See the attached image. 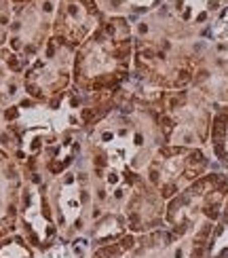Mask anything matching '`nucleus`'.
<instances>
[{"label": "nucleus", "mask_w": 228, "mask_h": 258, "mask_svg": "<svg viewBox=\"0 0 228 258\" xmlns=\"http://www.w3.org/2000/svg\"><path fill=\"white\" fill-rule=\"evenodd\" d=\"M131 21L135 36L131 77L161 91L190 87L207 32L176 17L165 3Z\"/></svg>", "instance_id": "1"}, {"label": "nucleus", "mask_w": 228, "mask_h": 258, "mask_svg": "<svg viewBox=\"0 0 228 258\" xmlns=\"http://www.w3.org/2000/svg\"><path fill=\"white\" fill-rule=\"evenodd\" d=\"M209 38H220V40H228V0L222 7V11L218 13V17L213 19V24L207 30Z\"/></svg>", "instance_id": "20"}, {"label": "nucleus", "mask_w": 228, "mask_h": 258, "mask_svg": "<svg viewBox=\"0 0 228 258\" xmlns=\"http://www.w3.org/2000/svg\"><path fill=\"white\" fill-rule=\"evenodd\" d=\"M104 19L106 13L97 0H57L53 15V38L76 51L102 26Z\"/></svg>", "instance_id": "10"}, {"label": "nucleus", "mask_w": 228, "mask_h": 258, "mask_svg": "<svg viewBox=\"0 0 228 258\" xmlns=\"http://www.w3.org/2000/svg\"><path fill=\"white\" fill-rule=\"evenodd\" d=\"M28 61L9 47H0V108H9L26 98L24 74Z\"/></svg>", "instance_id": "14"}, {"label": "nucleus", "mask_w": 228, "mask_h": 258, "mask_svg": "<svg viewBox=\"0 0 228 258\" xmlns=\"http://www.w3.org/2000/svg\"><path fill=\"white\" fill-rule=\"evenodd\" d=\"M213 106L192 89L165 91L157 104V119L163 146L207 148Z\"/></svg>", "instance_id": "4"}, {"label": "nucleus", "mask_w": 228, "mask_h": 258, "mask_svg": "<svg viewBox=\"0 0 228 258\" xmlns=\"http://www.w3.org/2000/svg\"><path fill=\"white\" fill-rule=\"evenodd\" d=\"M218 169L207 148L190 146H159L144 169V178L155 186L161 197L169 201L182 188L192 184L207 171Z\"/></svg>", "instance_id": "6"}, {"label": "nucleus", "mask_w": 228, "mask_h": 258, "mask_svg": "<svg viewBox=\"0 0 228 258\" xmlns=\"http://www.w3.org/2000/svg\"><path fill=\"white\" fill-rule=\"evenodd\" d=\"M207 150L213 159V165L228 171V104L213 106Z\"/></svg>", "instance_id": "16"}, {"label": "nucleus", "mask_w": 228, "mask_h": 258, "mask_svg": "<svg viewBox=\"0 0 228 258\" xmlns=\"http://www.w3.org/2000/svg\"><path fill=\"white\" fill-rule=\"evenodd\" d=\"M0 127H3V108H0Z\"/></svg>", "instance_id": "23"}, {"label": "nucleus", "mask_w": 228, "mask_h": 258, "mask_svg": "<svg viewBox=\"0 0 228 258\" xmlns=\"http://www.w3.org/2000/svg\"><path fill=\"white\" fill-rule=\"evenodd\" d=\"M133 245H135V235L127 233L112 243L93 248L89 258H133Z\"/></svg>", "instance_id": "18"}, {"label": "nucleus", "mask_w": 228, "mask_h": 258, "mask_svg": "<svg viewBox=\"0 0 228 258\" xmlns=\"http://www.w3.org/2000/svg\"><path fill=\"white\" fill-rule=\"evenodd\" d=\"M0 258H38V252L21 233H13L0 241Z\"/></svg>", "instance_id": "19"}, {"label": "nucleus", "mask_w": 228, "mask_h": 258, "mask_svg": "<svg viewBox=\"0 0 228 258\" xmlns=\"http://www.w3.org/2000/svg\"><path fill=\"white\" fill-rule=\"evenodd\" d=\"M57 0H36L13 9L7 47L21 59L32 61L53 36V15Z\"/></svg>", "instance_id": "9"}, {"label": "nucleus", "mask_w": 228, "mask_h": 258, "mask_svg": "<svg viewBox=\"0 0 228 258\" xmlns=\"http://www.w3.org/2000/svg\"><path fill=\"white\" fill-rule=\"evenodd\" d=\"M165 206L167 201L161 197V192L139 176L129 195L123 203V216L127 222V231L133 235H144L165 227Z\"/></svg>", "instance_id": "12"}, {"label": "nucleus", "mask_w": 228, "mask_h": 258, "mask_svg": "<svg viewBox=\"0 0 228 258\" xmlns=\"http://www.w3.org/2000/svg\"><path fill=\"white\" fill-rule=\"evenodd\" d=\"M21 188L24 171L7 150L0 148V241L17 233Z\"/></svg>", "instance_id": "13"}, {"label": "nucleus", "mask_w": 228, "mask_h": 258, "mask_svg": "<svg viewBox=\"0 0 228 258\" xmlns=\"http://www.w3.org/2000/svg\"><path fill=\"white\" fill-rule=\"evenodd\" d=\"M24 171V188H21L19 201V227L28 239V243L40 254L49 252L59 241V231L55 222V214L51 208L47 178L40 171Z\"/></svg>", "instance_id": "7"}, {"label": "nucleus", "mask_w": 228, "mask_h": 258, "mask_svg": "<svg viewBox=\"0 0 228 258\" xmlns=\"http://www.w3.org/2000/svg\"><path fill=\"white\" fill-rule=\"evenodd\" d=\"M133 21L106 15L102 26L74 51L72 89L83 98L116 95L133 70Z\"/></svg>", "instance_id": "2"}, {"label": "nucleus", "mask_w": 228, "mask_h": 258, "mask_svg": "<svg viewBox=\"0 0 228 258\" xmlns=\"http://www.w3.org/2000/svg\"><path fill=\"white\" fill-rule=\"evenodd\" d=\"M228 199V171L211 169L182 188L165 206V227L186 235L205 222H218Z\"/></svg>", "instance_id": "5"}, {"label": "nucleus", "mask_w": 228, "mask_h": 258, "mask_svg": "<svg viewBox=\"0 0 228 258\" xmlns=\"http://www.w3.org/2000/svg\"><path fill=\"white\" fill-rule=\"evenodd\" d=\"M72 66L74 51L51 36L45 49L26 66V95L36 102H55L63 98L72 89Z\"/></svg>", "instance_id": "8"}, {"label": "nucleus", "mask_w": 228, "mask_h": 258, "mask_svg": "<svg viewBox=\"0 0 228 258\" xmlns=\"http://www.w3.org/2000/svg\"><path fill=\"white\" fill-rule=\"evenodd\" d=\"M165 5L171 9L173 15L186 21L188 26L207 32L226 0H165Z\"/></svg>", "instance_id": "15"}, {"label": "nucleus", "mask_w": 228, "mask_h": 258, "mask_svg": "<svg viewBox=\"0 0 228 258\" xmlns=\"http://www.w3.org/2000/svg\"><path fill=\"white\" fill-rule=\"evenodd\" d=\"M13 9L15 7L11 5V0H0V47H7L11 19H13Z\"/></svg>", "instance_id": "21"}, {"label": "nucleus", "mask_w": 228, "mask_h": 258, "mask_svg": "<svg viewBox=\"0 0 228 258\" xmlns=\"http://www.w3.org/2000/svg\"><path fill=\"white\" fill-rule=\"evenodd\" d=\"M173 237H176V233L169 231L167 227L144 235H135L133 258H167Z\"/></svg>", "instance_id": "17"}, {"label": "nucleus", "mask_w": 228, "mask_h": 258, "mask_svg": "<svg viewBox=\"0 0 228 258\" xmlns=\"http://www.w3.org/2000/svg\"><path fill=\"white\" fill-rule=\"evenodd\" d=\"M47 188L53 214H55L59 241L72 243L79 239H87L93 220L95 192L85 157H81L79 163L63 171L61 176L47 178Z\"/></svg>", "instance_id": "3"}, {"label": "nucleus", "mask_w": 228, "mask_h": 258, "mask_svg": "<svg viewBox=\"0 0 228 258\" xmlns=\"http://www.w3.org/2000/svg\"><path fill=\"white\" fill-rule=\"evenodd\" d=\"M190 87L211 106L228 104V40L207 38Z\"/></svg>", "instance_id": "11"}, {"label": "nucleus", "mask_w": 228, "mask_h": 258, "mask_svg": "<svg viewBox=\"0 0 228 258\" xmlns=\"http://www.w3.org/2000/svg\"><path fill=\"white\" fill-rule=\"evenodd\" d=\"M30 3H36V0H11L13 7H19V5H30Z\"/></svg>", "instance_id": "22"}]
</instances>
